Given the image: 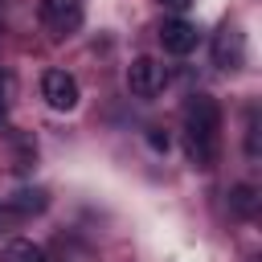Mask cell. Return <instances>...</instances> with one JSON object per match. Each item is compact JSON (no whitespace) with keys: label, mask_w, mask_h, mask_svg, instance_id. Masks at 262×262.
I'll return each mask as SVG.
<instances>
[{"label":"cell","mask_w":262,"mask_h":262,"mask_svg":"<svg viewBox=\"0 0 262 262\" xmlns=\"http://www.w3.org/2000/svg\"><path fill=\"white\" fill-rule=\"evenodd\" d=\"M180 127H184V151L196 168H213L221 156V106L209 94H188L184 111H180Z\"/></svg>","instance_id":"1"},{"label":"cell","mask_w":262,"mask_h":262,"mask_svg":"<svg viewBox=\"0 0 262 262\" xmlns=\"http://www.w3.org/2000/svg\"><path fill=\"white\" fill-rule=\"evenodd\" d=\"M164 86H168V70L156 61V57H147V53H139L131 66H127V90L135 94V98H156V94H164Z\"/></svg>","instance_id":"2"},{"label":"cell","mask_w":262,"mask_h":262,"mask_svg":"<svg viewBox=\"0 0 262 262\" xmlns=\"http://www.w3.org/2000/svg\"><path fill=\"white\" fill-rule=\"evenodd\" d=\"M41 98L53 106V111H74L82 90H78V78L66 74V70H45L41 74Z\"/></svg>","instance_id":"3"},{"label":"cell","mask_w":262,"mask_h":262,"mask_svg":"<svg viewBox=\"0 0 262 262\" xmlns=\"http://www.w3.org/2000/svg\"><path fill=\"white\" fill-rule=\"evenodd\" d=\"M82 16H86L82 0H41V25L49 33H57V37L74 33L82 25Z\"/></svg>","instance_id":"4"},{"label":"cell","mask_w":262,"mask_h":262,"mask_svg":"<svg viewBox=\"0 0 262 262\" xmlns=\"http://www.w3.org/2000/svg\"><path fill=\"white\" fill-rule=\"evenodd\" d=\"M160 45H164V53H176V57L192 53V49H196V25L184 20V16H164V25H160Z\"/></svg>","instance_id":"5"},{"label":"cell","mask_w":262,"mask_h":262,"mask_svg":"<svg viewBox=\"0 0 262 262\" xmlns=\"http://www.w3.org/2000/svg\"><path fill=\"white\" fill-rule=\"evenodd\" d=\"M213 61H217L221 70H242V61H246V41H242V33H237L233 25H221V33H217V41H213Z\"/></svg>","instance_id":"6"},{"label":"cell","mask_w":262,"mask_h":262,"mask_svg":"<svg viewBox=\"0 0 262 262\" xmlns=\"http://www.w3.org/2000/svg\"><path fill=\"white\" fill-rule=\"evenodd\" d=\"M41 209H45V188H20V192H12L4 201V213L16 217V221H25V217H33Z\"/></svg>","instance_id":"7"},{"label":"cell","mask_w":262,"mask_h":262,"mask_svg":"<svg viewBox=\"0 0 262 262\" xmlns=\"http://www.w3.org/2000/svg\"><path fill=\"white\" fill-rule=\"evenodd\" d=\"M0 262H45V250L37 242H29V237H12L4 246V254H0Z\"/></svg>","instance_id":"8"},{"label":"cell","mask_w":262,"mask_h":262,"mask_svg":"<svg viewBox=\"0 0 262 262\" xmlns=\"http://www.w3.org/2000/svg\"><path fill=\"white\" fill-rule=\"evenodd\" d=\"M229 209H233L237 217H254V209H258V188H254V184H233V188H229Z\"/></svg>","instance_id":"9"},{"label":"cell","mask_w":262,"mask_h":262,"mask_svg":"<svg viewBox=\"0 0 262 262\" xmlns=\"http://www.w3.org/2000/svg\"><path fill=\"white\" fill-rule=\"evenodd\" d=\"M258 151H262V147H258V111L250 106V115H246V156L258 160Z\"/></svg>","instance_id":"10"},{"label":"cell","mask_w":262,"mask_h":262,"mask_svg":"<svg viewBox=\"0 0 262 262\" xmlns=\"http://www.w3.org/2000/svg\"><path fill=\"white\" fill-rule=\"evenodd\" d=\"M160 4H164V8H168V12H184V8H188V4H192V0H160Z\"/></svg>","instance_id":"11"},{"label":"cell","mask_w":262,"mask_h":262,"mask_svg":"<svg viewBox=\"0 0 262 262\" xmlns=\"http://www.w3.org/2000/svg\"><path fill=\"white\" fill-rule=\"evenodd\" d=\"M0 119H4V82H0Z\"/></svg>","instance_id":"12"}]
</instances>
